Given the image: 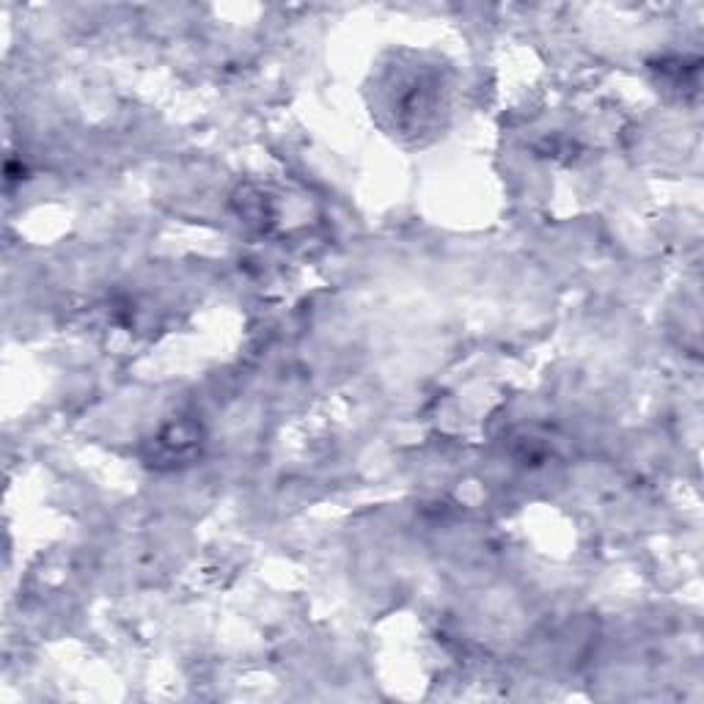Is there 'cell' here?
<instances>
[{"instance_id":"obj_1","label":"cell","mask_w":704,"mask_h":704,"mask_svg":"<svg viewBox=\"0 0 704 704\" xmlns=\"http://www.w3.org/2000/svg\"><path fill=\"white\" fill-rule=\"evenodd\" d=\"M154 446H157V457H165L168 462L187 460L198 451V432L190 424H176L165 429L163 435L154 440Z\"/></svg>"}]
</instances>
